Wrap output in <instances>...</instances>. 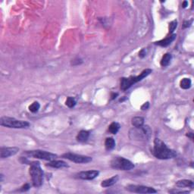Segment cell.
Instances as JSON below:
<instances>
[{
  "label": "cell",
  "instance_id": "603a6c76",
  "mask_svg": "<svg viewBox=\"0 0 194 194\" xmlns=\"http://www.w3.org/2000/svg\"><path fill=\"white\" fill-rule=\"evenodd\" d=\"M65 104H66L67 106L69 107V108H73L76 105V100L73 97H68V99H67Z\"/></svg>",
  "mask_w": 194,
  "mask_h": 194
},
{
  "label": "cell",
  "instance_id": "30bf717a",
  "mask_svg": "<svg viewBox=\"0 0 194 194\" xmlns=\"http://www.w3.org/2000/svg\"><path fill=\"white\" fill-rule=\"evenodd\" d=\"M99 172L96 170H92V171H81L79 174H77V177L82 180H93L94 178L98 177Z\"/></svg>",
  "mask_w": 194,
  "mask_h": 194
},
{
  "label": "cell",
  "instance_id": "ba28073f",
  "mask_svg": "<svg viewBox=\"0 0 194 194\" xmlns=\"http://www.w3.org/2000/svg\"><path fill=\"white\" fill-rule=\"evenodd\" d=\"M61 157L64 158V159H68V160L71 161V162L78 163V164H87L92 162V158L86 156V155H78V154H74L71 153H67L63 154L61 155Z\"/></svg>",
  "mask_w": 194,
  "mask_h": 194
},
{
  "label": "cell",
  "instance_id": "cb8c5ba5",
  "mask_svg": "<svg viewBox=\"0 0 194 194\" xmlns=\"http://www.w3.org/2000/svg\"><path fill=\"white\" fill-rule=\"evenodd\" d=\"M177 27V21L175 20V21H171V23L169 24V33L170 34H172L174 31H175V30L176 29V28Z\"/></svg>",
  "mask_w": 194,
  "mask_h": 194
},
{
  "label": "cell",
  "instance_id": "e0dca14e",
  "mask_svg": "<svg viewBox=\"0 0 194 194\" xmlns=\"http://www.w3.org/2000/svg\"><path fill=\"white\" fill-rule=\"evenodd\" d=\"M144 124V118L142 117H134L132 119V125L134 128H140Z\"/></svg>",
  "mask_w": 194,
  "mask_h": 194
},
{
  "label": "cell",
  "instance_id": "52a82bcc",
  "mask_svg": "<svg viewBox=\"0 0 194 194\" xmlns=\"http://www.w3.org/2000/svg\"><path fill=\"white\" fill-rule=\"evenodd\" d=\"M25 155L28 156H31L36 159H43V160L46 161H52L55 160L57 158V155L55 154L49 153L46 151H43V150H33V151H27L24 153Z\"/></svg>",
  "mask_w": 194,
  "mask_h": 194
},
{
  "label": "cell",
  "instance_id": "8fae6325",
  "mask_svg": "<svg viewBox=\"0 0 194 194\" xmlns=\"http://www.w3.org/2000/svg\"><path fill=\"white\" fill-rule=\"evenodd\" d=\"M19 151L17 147H2L0 149V156L1 159H5L12 155H14Z\"/></svg>",
  "mask_w": 194,
  "mask_h": 194
},
{
  "label": "cell",
  "instance_id": "4316f807",
  "mask_svg": "<svg viewBox=\"0 0 194 194\" xmlns=\"http://www.w3.org/2000/svg\"><path fill=\"white\" fill-rule=\"evenodd\" d=\"M149 107V103L147 102L144 103V104H143V106H141V109H142V110H146V109H148Z\"/></svg>",
  "mask_w": 194,
  "mask_h": 194
},
{
  "label": "cell",
  "instance_id": "5bb4252c",
  "mask_svg": "<svg viewBox=\"0 0 194 194\" xmlns=\"http://www.w3.org/2000/svg\"><path fill=\"white\" fill-rule=\"evenodd\" d=\"M118 175L113 176V177H111V178L103 181L102 182V184H101V186H102V187H108V186H113L114 184H115L116 183L118 182Z\"/></svg>",
  "mask_w": 194,
  "mask_h": 194
},
{
  "label": "cell",
  "instance_id": "d6986e66",
  "mask_svg": "<svg viewBox=\"0 0 194 194\" xmlns=\"http://www.w3.org/2000/svg\"><path fill=\"white\" fill-rule=\"evenodd\" d=\"M120 124L118 122H112L108 127V131L112 134H116L120 130Z\"/></svg>",
  "mask_w": 194,
  "mask_h": 194
},
{
  "label": "cell",
  "instance_id": "ffe728a7",
  "mask_svg": "<svg viewBox=\"0 0 194 194\" xmlns=\"http://www.w3.org/2000/svg\"><path fill=\"white\" fill-rule=\"evenodd\" d=\"M105 146L108 150H111L112 149L115 148V139L112 137H108L105 141Z\"/></svg>",
  "mask_w": 194,
  "mask_h": 194
},
{
  "label": "cell",
  "instance_id": "9c48e42d",
  "mask_svg": "<svg viewBox=\"0 0 194 194\" xmlns=\"http://www.w3.org/2000/svg\"><path fill=\"white\" fill-rule=\"evenodd\" d=\"M126 190L131 193H155L157 191L153 187L143 186V185H128Z\"/></svg>",
  "mask_w": 194,
  "mask_h": 194
},
{
  "label": "cell",
  "instance_id": "484cf974",
  "mask_svg": "<svg viewBox=\"0 0 194 194\" xmlns=\"http://www.w3.org/2000/svg\"><path fill=\"white\" fill-rule=\"evenodd\" d=\"M30 185H29L28 184H26L24 185L22 187H21V191H23V192L24 191H27V190H28L29 189H30Z\"/></svg>",
  "mask_w": 194,
  "mask_h": 194
},
{
  "label": "cell",
  "instance_id": "83f0119b",
  "mask_svg": "<svg viewBox=\"0 0 194 194\" xmlns=\"http://www.w3.org/2000/svg\"><path fill=\"white\" fill-rule=\"evenodd\" d=\"M190 24H191V21L190 22H189V21H184V28H188V27L190 26Z\"/></svg>",
  "mask_w": 194,
  "mask_h": 194
},
{
  "label": "cell",
  "instance_id": "8992f818",
  "mask_svg": "<svg viewBox=\"0 0 194 194\" xmlns=\"http://www.w3.org/2000/svg\"><path fill=\"white\" fill-rule=\"evenodd\" d=\"M112 168L121 171H130L134 168V165L128 159L123 157H115L111 161Z\"/></svg>",
  "mask_w": 194,
  "mask_h": 194
},
{
  "label": "cell",
  "instance_id": "4fadbf2b",
  "mask_svg": "<svg viewBox=\"0 0 194 194\" xmlns=\"http://www.w3.org/2000/svg\"><path fill=\"white\" fill-rule=\"evenodd\" d=\"M47 166L52 167L54 168H68V165L64 161L61 160H52L50 161V163L46 165Z\"/></svg>",
  "mask_w": 194,
  "mask_h": 194
},
{
  "label": "cell",
  "instance_id": "7c38bea8",
  "mask_svg": "<svg viewBox=\"0 0 194 194\" xmlns=\"http://www.w3.org/2000/svg\"><path fill=\"white\" fill-rule=\"evenodd\" d=\"M176 37H177L176 34H172V35L171 36L167 37L165 39H162V40L155 42V44L158 45V46H162V47H166V46H168V45L171 44L172 42L175 40Z\"/></svg>",
  "mask_w": 194,
  "mask_h": 194
},
{
  "label": "cell",
  "instance_id": "4dcf8cb0",
  "mask_svg": "<svg viewBox=\"0 0 194 194\" xmlns=\"http://www.w3.org/2000/svg\"><path fill=\"white\" fill-rule=\"evenodd\" d=\"M117 96H118V93H115V94L114 93L113 95L112 96V99H115V98H116V97H117Z\"/></svg>",
  "mask_w": 194,
  "mask_h": 194
},
{
  "label": "cell",
  "instance_id": "6da1fadb",
  "mask_svg": "<svg viewBox=\"0 0 194 194\" xmlns=\"http://www.w3.org/2000/svg\"><path fill=\"white\" fill-rule=\"evenodd\" d=\"M153 155L159 159H170L177 156V153L175 150L168 148L164 142L160 139H155L153 149Z\"/></svg>",
  "mask_w": 194,
  "mask_h": 194
},
{
  "label": "cell",
  "instance_id": "d4e9b609",
  "mask_svg": "<svg viewBox=\"0 0 194 194\" xmlns=\"http://www.w3.org/2000/svg\"><path fill=\"white\" fill-rule=\"evenodd\" d=\"M146 55V49H143L140 52H139V56L140 58H144Z\"/></svg>",
  "mask_w": 194,
  "mask_h": 194
},
{
  "label": "cell",
  "instance_id": "277c9868",
  "mask_svg": "<svg viewBox=\"0 0 194 194\" xmlns=\"http://www.w3.org/2000/svg\"><path fill=\"white\" fill-rule=\"evenodd\" d=\"M152 135V130L149 127L143 126L140 128H134L130 130L129 137L134 140L146 141L150 138Z\"/></svg>",
  "mask_w": 194,
  "mask_h": 194
},
{
  "label": "cell",
  "instance_id": "7402d4cb",
  "mask_svg": "<svg viewBox=\"0 0 194 194\" xmlns=\"http://www.w3.org/2000/svg\"><path fill=\"white\" fill-rule=\"evenodd\" d=\"M39 108H40V105L38 102H33L30 106H29V110L33 113H36L39 111Z\"/></svg>",
  "mask_w": 194,
  "mask_h": 194
},
{
  "label": "cell",
  "instance_id": "ac0fdd59",
  "mask_svg": "<svg viewBox=\"0 0 194 194\" xmlns=\"http://www.w3.org/2000/svg\"><path fill=\"white\" fill-rule=\"evenodd\" d=\"M172 59V55L170 53L165 54L164 56L162 57V60H161V65L162 67H166L170 64Z\"/></svg>",
  "mask_w": 194,
  "mask_h": 194
},
{
  "label": "cell",
  "instance_id": "9a60e30c",
  "mask_svg": "<svg viewBox=\"0 0 194 194\" xmlns=\"http://www.w3.org/2000/svg\"><path fill=\"white\" fill-rule=\"evenodd\" d=\"M176 186L177 187H190V188H193L194 184L192 181L190 180H186V179H184V180H181L178 181L177 183H176Z\"/></svg>",
  "mask_w": 194,
  "mask_h": 194
},
{
  "label": "cell",
  "instance_id": "2e32d148",
  "mask_svg": "<svg viewBox=\"0 0 194 194\" xmlns=\"http://www.w3.org/2000/svg\"><path fill=\"white\" fill-rule=\"evenodd\" d=\"M89 137H90V133L88 131H87V130H81L77 136V140L78 142L84 143L87 141Z\"/></svg>",
  "mask_w": 194,
  "mask_h": 194
},
{
  "label": "cell",
  "instance_id": "5b68a950",
  "mask_svg": "<svg viewBox=\"0 0 194 194\" xmlns=\"http://www.w3.org/2000/svg\"><path fill=\"white\" fill-rule=\"evenodd\" d=\"M0 124L3 127L9 128H27L30 126V124L28 121H20L14 118L10 117H2L0 119Z\"/></svg>",
  "mask_w": 194,
  "mask_h": 194
},
{
  "label": "cell",
  "instance_id": "44dd1931",
  "mask_svg": "<svg viewBox=\"0 0 194 194\" xmlns=\"http://www.w3.org/2000/svg\"><path fill=\"white\" fill-rule=\"evenodd\" d=\"M192 82L190 78H184L182 81H181V87L184 90H187V89H190V87H191Z\"/></svg>",
  "mask_w": 194,
  "mask_h": 194
},
{
  "label": "cell",
  "instance_id": "3957f363",
  "mask_svg": "<svg viewBox=\"0 0 194 194\" xmlns=\"http://www.w3.org/2000/svg\"><path fill=\"white\" fill-rule=\"evenodd\" d=\"M29 173L31 176L33 185L35 187H40L43 182V171L39 162H31Z\"/></svg>",
  "mask_w": 194,
  "mask_h": 194
},
{
  "label": "cell",
  "instance_id": "7a4b0ae2",
  "mask_svg": "<svg viewBox=\"0 0 194 194\" xmlns=\"http://www.w3.org/2000/svg\"><path fill=\"white\" fill-rule=\"evenodd\" d=\"M153 70L149 69H145L141 72L139 75L137 76H130L129 77H122L121 80V89L122 90H127L128 89L131 87L134 84L139 82L144 79L145 77H147L152 73Z\"/></svg>",
  "mask_w": 194,
  "mask_h": 194
},
{
  "label": "cell",
  "instance_id": "f546056e",
  "mask_svg": "<svg viewBox=\"0 0 194 194\" xmlns=\"http://www.w3.org/2000/svg\"><path fill=\"white\" fill-rule=\"evenodd\" d=\"M186 136H187V137H190V138H191V139H193V133H189L188 134H186Z\"/></svg>",
  "mask_w": 194,
  "mask_h": 194
},
{
  "label": "cell",
  "instance_id": "f1b7e54d",
  "mask_svg": "<svg viewBox=\"0 0 194 194\" xmlns=\"http://www.w3.org/2000/svg\"><path fill=\"white\" fill-rule=\"evenodd\" d=\"M182 6H183V8H186V6H188V2L187 1H184V3H183Z\"/></svg>",
  "mask_w": 194,
  "mask_h": 194
}]
</instances>
